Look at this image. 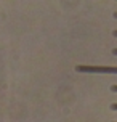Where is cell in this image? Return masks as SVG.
<instances>
[{
  "label": "cell",
  "instance_id": "3",
  "mask_svg": "<svg viewBox=\"0 0 117 122\" xmlns=\"http://www.w3.org/2000/svg\"><path fill=\"white\" fill-rule=\"evenodd\" d=\"M111 90L112 92H117V85H111Z\"/></svg>",
  "mask_w": 117,
  "mask_h": 122
},
{
  "label": "cell",
  "instance_id": "5",
  "mask_svg": "<svg viewBox=\"0 0 117 122\" xmlns=\"http://www.w3.org/2000/svg\"><path fill=\"white\" fill-rule=\"evenodd\" d=\"M112 36H114V37H117V30H114V32H112Z\"/></svg>",
  "mask_w": 117,
  "mask_h": 122
},
{
  "label": "cell",
  "instance_id": "4",
  "mask_svg": "<svg viewBox=\"0 0 117 122\" xmlns=\"http://www.w3.org/2000/svg\"><path fill=\"white\" fill-rule=\"evenodd\" d=\"M112 53H114V55L117 56V48H114V50H112Z\"/></svg>",
  "mask_w": 117,
  "mask_h": 122
},
{
  "label": "cell",
  "instance_id": "1",
  "mask_svg": "<svg viewBox=\"0 0 117 122\" xmlns=\"http://www.w3.org/2000/svg\"><path fill=\"white\" fill-rule=\"evenodd\" d=\"M77 72H90V74H117V66H87L79 64L75 66Z\"/></svg>",
  "mask_w": 117,
  "mask_h": 122
},
{
  "label": "cell",
  "instance_id": "6",
  "mask_svg": "<svg viewBox=\"0 0 117 122\" xmlns=\"http://www.w3.org/2000/svg\"><path fill=\"white\" fill-rule=\"evenodd\" d=\"M114 18H117V11H116V13H114Z\"/></svg>",
  "mask_w": 117,
  "mask_h": 122
},
{
  "label": "cell",
  "instance_id": "2",
  "mask_svg": "<svg viewBox=\"0 0 117 122\" xmlns=\"http://www.w3.org/2000/svg\"><path fill=\"white\" fill-rule=\"evenodd\" d=\"M111 109H114V111H117V103H114V104H111Z\"/></svg>",
  "mask_w": 117,
  "mask_h": 122
}]
</instances>
